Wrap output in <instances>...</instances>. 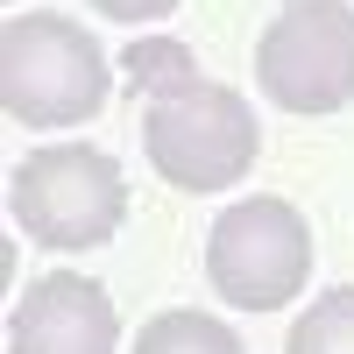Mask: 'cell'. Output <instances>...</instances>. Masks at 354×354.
<instances>
[{
	"instance_id": "1",
	"label": "cell",
	"mask_w": 354,
	"mask_h": 354,
	"mask_svg": "<svg viewBox=\"0 0 354 354\" xmlns=\"http://www.w3.org/2000/svg\"><path fill=\"white\" fill-rule=\"evenodd\" d=\"M128 85L142 100V149H149V170L177 192H227L234 177L255 170L262 128L255 106L220 78H198L192 50L149 36L128 43Z\"/></svg>"
},
{
	"instance_id": "2",
	"label": "cell",
	"mask_w": 354,
	"mask_h": 354,
	"mask_svg": "<svg viewBox=\"0 0 354 354\" xmlns=\"http://www.w3.org/2000/svg\"><path fill=\"white\" fill-rule=\"evenodd\" d=\"M8 213L36 248H100L128 220V177L93 142H57V149L21 156L8 177Z\"/></svg>"
},
{
	"instance_id": "3",
	"label": "cell",
	"mask_w": 354,
	"mask_h": 354,
	"mask_svg": "<svg viewBox=\"0 0 354 354\" xmlns=\"http://www.w3.org/2000/svg\"><path fill=\"white\" fill-rule=\"evenodd\" d=\"M0 106L28 128H78L106 106V57L71 15H15L0 28Z\"/></svg>"
},
{
	"instance_id": "4",
	"label": "cell",
	"mask_w": 354,
	"mask_h": 354,
	"mask_svg": "<svg viewBox=\"0 0 354 354\" xmlns=\"http://www.w3.org/2000/svg\"><path fill=\"white\" fill-rule=\"evenodd\" d=\"M205 277L241 312H283L312 283V227L290 198H241L205 234Z\"/></svg>"
},
{
	"instance_id": "5",
	"label": "cell",
	"mask_w": 354,
	"mask_h": 354,
	"mask_svg": "<svg viewBox=\"0 0 354 354\" xmlns=\"http://www.w3.org/2000/svg\"><path fill=\"white\" fill-rule=\"evenodd\" d=\"M255 78L283 113H340L354 106V8L290 0L255 43Z\"/></svg>"
},
{
	"instance_id": "6",
	"label": "cell",
	"mask_w": 354,
	"mask_h": 354,
	"mask_svg": "<svg viewBox=\"0 0 354 354\" xmlns=\"http://www.w3.org/2000/svg\"><path fill=\"white\" fill-rule=\"evenodd\" d=\"M121 319H113L106 283L93 277H36L8 312V354H113Z\"/></svg>"
},
{
	"instance_id": "7",
	"label": "cell",
	"mask_w": 354,
	"mask_h": 354,
	"mask_svg": "<svg viewBox=\"0 0 354 354\" xmlns=\"http://www.w3.org/2000/svg\"><path fill=\"white\" fill-rule=\"evenodd\" d=\"M135 354H248L241 340H234V326H220L213 312H156L149 326H142Z\"/></svg>"
},
{
	"instance_id": "8",
	"label": "cell",
	"mask_w": 354,
	"mask_h": 354,
	"mask_svg": "<svg viewBox=\"0 0 354 354\" xmlns=\"http://www.w3.org/2000/svg\"><path fill=\"white\" fill-rule=\"evenodd\" d=\"M283 354H354V283L340 290H319L312 312L290 326Z\"/></svg>"
},
{
	"instance_id": "9",
	"label": "cell",
	"mask_w": 354,
	"mask_h": 354,
	"mask_svg": "<svg viewBox=\"0 0 354 354\" xmlns=\"http://www.w3.org/2000/svg\"><path fill=\"white\" fill-rule=\"evenodd\" d=\"M85 8H100L106 21H163L170 8H185V0H85Z\"/></svg>"
},
{
	"instance_id": "10",
	"label": "cell",
	"mask_w": 354,
	"mask_h": 354,
	"mask_svg": "<svg viewBox=\"0 0 354 354\" xmlns=\"http://www.w3.org/2000/svg\"><path fill=\"white\" fill-rule=\"evenodd\" d=\"M340 8H354V0H340Z\"/></svg>"
}]
</instances>
